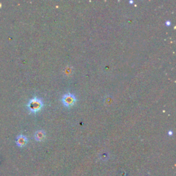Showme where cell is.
Masks as SVG:
<instances>
[{
    "mask_svg": "<svg viewBox=\"0 0 176 176\" xmlns=\"http://www.w3.org/2000/svg\"><path fill=\"white\" fill-rule=\"evenodd\" d=\"M28 109L32 114H36V113L40 112L41 109L44 107V103H43L42 100L40 98H32L29 100L28 105H27Z\"/></svg>",
    "mask_w": 176,
    "mask_h": 176,
    "instance_id": "obj_1",
    "label": "cell"
},
{
    "mask_svg": "<svg viewBox=\"0 0 176 176\" xmlns=\"http://www.w3.org/2000/svg\"><path fill=\"white\" fill-rule=\"evenodd\" d=\"M61 100L65 107L70 108V107H72V106H74L75 103H76V98L74 94H70V93H68V94H64Z\"/></svg>",
    "mask_w": 176,
    "mask_h": 176,
    "instance_id": "obj_2",
    "label": "cell"
},
{
    "mask_svg": "<svg viewBox=\"0 0 176 176\" xmlns=\"http://www.w3.org/2000/svg\"><path fill=\"white\" fill-rule=\"evenodd\" d=\"M28 138H26V136L24 135L18 136L17 139H16V144L19 147H25L27 145V143H28Z\"/></svg>",
    "mask_w": 176,
    "mask_h": 176,
    "instance_id": "obj_3",
    "label": "cell"
},
{
    "mask_svg": "<svg viewBox=\"0 0 176 176\" xmlns=\"http://www.w3.org/2000/svg\"><path fill=\"white\" fill-rule=\"evenodd\" d=\"M35 138L37 141H43L46 138V133L44 130L37 131L35 134Z\"/></svg>",
    "mask_w": 176,
    "mask_h": 176,
    "instance_id": "obj_4",
    "label": "cell"
},
{
    "mask_svg": "<svg viewBox=\"0 0 176 176\" xmlns=\"http://www.w3.org/2000/svg\"><path fill=\"white\" fill-rule=\"evenodd\" d=\"M170 24H171V22H170V21H166V26H170Z\"/></svg>",
    "mask_w": 176,
    "mask_h": 176,
    "instance_id": "obj_5",
    "label": "cell"
},
{
    "mask_svg": "<svg viewBox=\"0 0 176 176\" xmlns=\"http://www.w3.org/2000/svg\"><path fill=\"white\" fill-rule=\"evenodd\" d=\"M169 134H171H171H172V132H169Z\"/></svg>",
    "mask_w": 176,
    "mask_h": 176,
    "instance_id": "obj_6",
    "label": "cell"
}]
</instances>
